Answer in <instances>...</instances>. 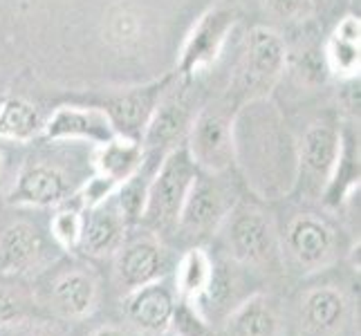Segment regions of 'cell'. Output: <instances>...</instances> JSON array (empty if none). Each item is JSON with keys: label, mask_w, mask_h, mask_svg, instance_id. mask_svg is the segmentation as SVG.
Here are the masks:
<instances>
[{"label": "cell", "mask_w": 361, "mask_h": 336, "mask_svg": "<svg viewBox=\"0 0 361 336\" xmlns=\"http://www.w3.org/2000/svg\"><path fill=\"white\" fill-rule=\"evenodd\" d=\"M235 164L252 189L265 200L290 195L296 178V139L276 104L254 99L238 106L233 115Z\"/></svg>", "instance_id": "1"}, {"label": "cell", "mask_w": 361, "mask_h": 336, "mask_svg": "<svg viewBox=\"0 0 361 336\" xmlns=\"http://www.w3.org/2000/svg\"><path fill=\"white\" fill-rule=\"evenodd\" d=\"M200 168L189 153L186 144L176 146L159 159L146 189V200L140 227L155 235L169 233L176 229L182 204L189 195L191 186Z\"/></svg>", "instance_id": "2"}, {"label": "cell", "mask_w": 361, "mask_h": 336, "mask_svg": "<svg viewBox=\"0 0 361 336\" xmlns=\"http://www.w3.org/2000/svg\"><path fill=\"white\" fill-rule=\"evenodd\" d=\"M225 240L227 258L245 269H263L279 263L281 256V231L276 220L258 204L238 200L229 216L218 229Z\"/></svg>", "instance_id": "3"}, {"label": "cell", "mask_w": 361, "mask_h": 336, "mask_svg": "<svg viewBox=\"0 0 361 336\" xmlns=\"http://www.w3.org/2000/svg\"><path fill=\"white\" fill-rule=\"evenodd\" d=\"M285 68H288V43L276 30L258 25L247 36L243 63L235 70L227 97L235 106L254 99H267L283 79Z\"/></svg>", "instance_id": "4"}, {"label": "cell", "mask_w": 361, "mask_h": 336, "mask_svg": "<svg viewBox=\"0 0 361 336\" xmlns=\"http://www.w3.org/2000/svg\"><path fill=\"white\" fill-rule=\"evenodd\" d=\"M238 191L229 180V173L200 170L182 204L176 231L184 242L197 247L216 235L222 222L238 202Z\"/></svg>", "instance_id": "5"}, {"label": "cell", "mask_w": 361, "mask_h": 336, "mask_svg": "<svg viewBox=\"0 0 361 336\" xmlns=\"http://www.w3.org/2000/svg\"><path fill=\"white\" fill-rule=\"evenodd\" d=\"M235 106L229 97L197 110L186 135V148L195 161V166L204 173H231L235 166L233 146V115Z\"/></svg>", "instance_id": "6"}, {"label": "cell", "mask_w": 361, "mask_h": 336, "mask_svg": "<svg viewBox=\"0 0 361 336\" xmlns=\"http://www.w3.org/2000/svg\"><path fill=\"white\" fill-rule=\"evenodd\" d=\"M341 148V126L314 121L296 139V178L292 193L305 202L321 200L334 173Z\"/></svg>", "instance_id": "7"}, {"label": "cell", "mask_w": 361, "mask_h": 336, "mask_svg": "<svg viewBox=\"0 0 361 336\" xmlns=\"http://www.w3.org/2000/svg\"><path fill=\"white\" fill-rule=\"evenodd\" d=\"M339 231L319 213H296L281 233V256L303 273L328 269L339 258Z\"/></svg>", "instance_id": "8"}, {"label": "cell", "mask_w": 361, "mask_h": 336, "mask_svg": "<svg viewBox=\"0 0 361 336\" xmlns=\"http://www.w3.org/2000/svg\"><path fill=\"white\" fill-rule=\"evenodd\" d=\"M191 85H193L191 79H182L176 74L173 83L161 94L142 137L146 157L159 161L169 151L186 142L191 123L197 115V110H200L195 104Z\"/></svg>", "instance_id": "9"}, {"label": "cell", "mask_w": 361, "mask_h": 336, "mask_svg": "<svg viewBox=\"0 0 361 336\" xmlns=\"http://www.w3.org/2000/svg\"><path fill=\"white\" fill-rule=\"evenodd\" d=\"M173 79H176V72H169L164 77L142 85H133V88L106 92L102 97H83L81 104H90L97 106L99 110H104V115L108 117L115 135L142 142L148 121H151L161 94L166 92Z\"/></svg>", "instance_id": "10"}, {"label": "cell", "mask_w": 361, "mask_h": 336, "mask_svg": "<svg viewBox=\"0 0 361 336\" xmlns=\"http://www.w3.org/2000/svg\"><path fill=\"white\" fill-rule=\"evenodd\" d=\"M235 20H238L235 11L222 7L209 9L204 16H200L182 45L176 70L178 77L195 81L200 74L214 68L235 27Z\"/></svg>", "instance_id": "11"}, {"label": "cell", "mask_w": 361, "mask_h": 336, "mask_svg": "<svg viewBox=\"0 0 361 336\" xmlns=\"http://www.w3.org/2000/svg\"><path fill=\"white\" fill-rule=\"evenodd\" d=\"M70 173L52 159H30L18 170L16 182L7 193V202L14 206H61L79 191Z\"/></svg>", "instance_id": "12"}, {"label": "cell", "mask_w": 361, "mask_h": 336, "mask_svg": "<svg viewBox=\"0 0 361 336\" xmlns=\"http://www.w3.org/2000/svg\"><path fill=\"white\" fill-rule=\"evenodd\" d=\"M115 282L123 292L155 282L169 273V251L159 235L144 231V235H126L123 244L115 251Z\"/></svg>", "instance_id": "13"}, {"label": "cell", "mask_w": 361, "mask_h": 336, "mask_svg": "<svg viewBox=\"0 0 361 336\" xmlns=\"http://www.w3.org/2000/svg\"><path fill=\"white\" fill-rule=\"evenodd\" d=\"M296 321L305 336H339L353 323V301L337 285H317L298 301Z\"/></svg>", "instance_id": "14"}, {"label": "cell", "mask_w": 361, "mask_h": 336, "mask_svg": "<svg viewBox=\"0 0 361 336\" xmlns=\"http://www.w3.org/2000/svg\"><path fill=\"white\" fill-rule=\"evenodd\" d=\"M115 130L104 110L90 104H63L43 123L41 139L52 144H92L102 146L113 139Z\"/></svg>", "instance_id": "15"}, {"label": "cell", "mask_w": 361, "mask_h": 336, "mask_svg": "<svg viewBox=\"0 0 361 336\" xmlns=\"http://www.w3.org/2000/svg\"><path fill=\"white\" fill-rule=\"evenodd\" d=\"M178 294L173 282L164 276L155 282L142 285L123 296V316L130 325L146 336H161L169 332Z\"/></svg>", "instance_id": "16"}, {"label": "cell", "mask_w": 361, "mask_h": 336, "mask_svg": "<svg viewBox=\"0 0 361 336\" xmlns=\"http://www.w3.org/2000/svg\"><path fill=\"white\" fill-rule=\"evenodd\" d=\"M47 258V244L39 227L16 220L0 229V276H25Z\"/></svg>", "instance_id": "17"}, {"label": "cell", "mask_w": 361, "mask_h": 336, "mask_svg": "<svg viewBox=\"0 0 361 336\" xmlns=\"http://www.w3.org/2000/svg\"><path fill=\"white\" fill-rule=\"evenodd\" d=\"M133 229L123 220L113 195L102 204L83 211V233L79 251L90 258H113Z\"/></svg>", "instance_id": "18"}, {"label": "cell", "mask_w": 361, "mask_h": 336, "mask_svg": "<svg viewBox=\"0 0 361 336\" xmlns=\"http://www.w3.org/2000/svg\"><path fill=\"white\" fill-rule=\"evenodd\" d=\"M99 303V280L90 269L74 267L54 278L49 287V307L66 321L90 316Z\"/></svg>", "instance_id": "19"}, {"label": "cell", "mask_w": 361, "mask_h": 336, "mask_svg": "<svg viewBox=\"0 0 361 336\" xmlns=\"http://www.w3.org/2000/svg\"><path fill=\"white\" fill-rule=\"evenodd\" d=\"M285 321L281 305L269 294H252L225 318V336H283Z\"/></svg>", "instance_id": "20"}, {"label": "cell", "mask_w": 361, "mask_h": 336, "mask_svg": "<svg viewBox=\"0 0 361 336\" xmlns=\"http://www.w3.org/2000/svg\"><path fill=\"white\" fill-rule=\"evenodd\" d=\"M243 269L245 267L233 263L231 258L214 260V273H211L209 287L200 298V303H197L200 312L209 318L211 325H214L216 318H227L231 314V309L247 298L240 296Z\"/></svg>", "instance_id": "21"}, {"label": "cell", "mask_w": 361, "mask_h": 336, "mask_svg": "<svg viewBox=\"0 0 361 336\" xmlns=\"http://www.w3.org/2000/svg\"><path fill=\"white\" fill-rule=\"evenodd\" d=\"M146 161V153L142 142L126 139V137L115 135L102 146H94L92 151V168L94 175L104 178L113 186L123 184L133 178Z\"/></svg>", "instance_id": "22"}, {"label": "cell", "mask_w": 361, "mask_h": 336, "mask_svg": "<svg viewBox=\"0 0 361 336\" xmlns=\"http://www.w3.org/2000/svg\"><path fill=\"white\" fill-rule=\"evenodd\" d=\"M359 16L348 14L334 25L332 34L328 36L326 45H323V61H326L328 72L337 74L343 81L359 77Z\"/></svg>", "instance_id": "23"}, {"label": "cell", "mask_w": 361, "mask_h": 336, "mask_svg": "<svg viewBox=\"0 0 361 336\" xmlns=\"http://www.w3.org/2000/svg\"><path fill=\"white\" fill-rule=\"evenodd\" d=\"M353 193H359V135L353 123H348L341 128L339 159L321 202L330 209H341Z\"/></svg>", "instance_id": "24"}, {"label": "cell", "mask_w": 361, "mask_h": 336, "mask_svg": "<svg viewBox=\"0 0 361 336\" xmlns=\"http://www.w3.org/2000/svg\"><path fill=\"white\" fill-rule=\"evenodd\" d=\"M45 117L39 106L23 97L0 99V139L27 144L41 139Z\"/></svg>", "instance_id": "25"}, {"label": "cell", "mask_w": 361, "mask_h": 336, "mask_svg": "<svg viewBox=\"0 0 361 336\" xmlns=\"http://www.w3.org/2000/svg\"><path fill=\"white\" fill-rule=\"evenodd\" d=\"M211 273H214V258L204 251L202 244L189 247L180 258L176 276H173V287H176L178 298L197 305L209 287Z\"/></svg>", "instance_id": "26"}, {"label": "cell", "mask_w": 361, "mask_h": 336, "mask_svg": "<svg viewBox=\"0 0 361 336\" xmlns=\"http://www.w3.org/2000/svg\"><path fill=\"white\" fill-rule=\"evenodd\" d=\"M49 233L54 242L66 251H79L83 233V209L72 200L63 202L49 220Z\"/></svg>", "instance_id": "27"}, {"label": "cell", "mask_w": 361, "mask_h": 336, "mask_svg": "<svg viewBox=\"0 0 361 336\" xmlns=\"http://www.w3.org/2000/svg\"><path fill=\"white\" fill-rule=\"evenodd\" d=\"M169 332H173V336H214L216 334L209 318L200 312V307L189 301H182V298H178L176 309H173Z\"/></svg>", "instance_id": "28"}, {"label": "cell", "mask_w": 361, "mask_h": 336, "mask_svg": "<svg viewBox=\"0 0 361 336\" xmlns=\"http://www.w3.org/2000/svg\"><path fill=\"white\" fill-rule=\"evenodd\" d=\"M274 16L288 23H305L314 16L312 0H265Z\"/></svg>", "instance_id": "29"}, {"label": "cell", "mask_w": 361, "mask_h": 336, "mask_svg": "<svg viewBox=\"0 0 361 336\" xmlns=\"http://www.w3.org/2000/svg\"><path fill=\"white\" fill-rule=\"evenodd\" d=\"M25 318L23 298L7 287H0V325H20Z\"/></svg>", "instance_id": "30"}, {"label": "cell", "mask_w": 361, "mask_h": 336, "mask_svg": "<svg viewBox=\"0 0 361 336\" xmlns=\"http://www.w3.org/2000/svg\"><path fill=\"white\" fill-rule=\"evenodd\" d=\"M16 336H66V334L52 325H47V323H30V325L18 328Z\"/></svg>", "instance_id": "31"}, {"label": "cell", "mask_w": 361, "mask_h": 336, "mask_svg": "<svg viewBox=\"0 0 361 336\" xmlns=\"http://www.w3.org/2000/svg\"><path fill=\"white\" fill-rule=\"evenodd\" d=\"M92 336H130L123 328H117V325H104L92 332Z\"/></svg>", "instance_id": "32"}, {"label": "cell", "mask_w": 361, "mask_h": 336, "mask_svg": "<svg viewBox=\"0 0 361 336\" xmlns=\"http://www.w3.org/2000/svg\"><path fill=\"white\" fill-rule=\"evenodd\" d=\"M337 0H312V5H314V14L319 9H328V7H332Z\"/></svg>", "instance_id": "33"}, {"label": "cell", "mask_w": 361, "mask_h": 336, "mask_svg": "<svg viewBox=\"0 0 361 336\" xmlns=\"http://www.w3.org/2000/svg\"><path fill=\"white\" fill-rule=\"evenodd\" d=\"M3 175H5V155L0 151V180H3Z\"/></svg>", "instance_id": "34"}, {"label": "cell", "mask_w": 361, "mask_h": 336, "mask_svg": "<svg viewBox=\"0 0 361 336\" xmlns=\"http://www.w3.org/2000/svg\"><path fill=\"white\" fill-rule=\"evenodd\" d=\"M350 3H353V5H355V3H357V5H359V0H350Z\"/></svg>", "instance_id": "35"}]
</instances>
